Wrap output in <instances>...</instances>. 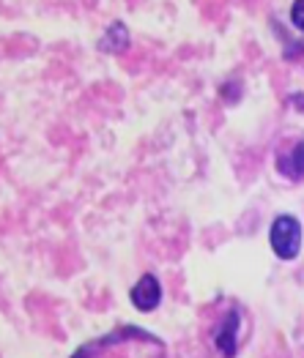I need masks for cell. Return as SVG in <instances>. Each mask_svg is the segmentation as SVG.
Here are the masks:
<instances>
[{
    "mask_svg": "<svg viewBox=\"0 0 304 358\" xmlns=\"http://www.w3.org/2000/svg\"><path fill=\"white\" fill-rule=\"evenodd\" d=\"M269 243L279 260H296L302 249V222L291 213H282L272 222Z\"/></svg>",
    "mask_w": 304,
    "mask_h": 358,
    "instance_id": "cell-1",
    "label": "cell"
},
{
    "mask_svg": "<svg viewBox=\"0 0 304 358\" xmlns=\"http://www.w3.org/2000/svg\"><path fill=\"white\" fill-rule=\"evenodd\" d=\"M129 339H140V342H153V345H159V348H162V342H159L156 336H151L148 331L137 329V326H123V329L113 331V334H107V336H102V339H96V342H88V345L77 348L71 358H96V353H99L102 348H113V345H121V342H129Z\"/></svg>",
    "mask_w": 304,
    "mask_h": 358,
    "instance_id": "cell-2",
    "label": "cell"
},
{
    "mask_svg": "<svg viewBox=\"0 0 304 358\" xmlns=\"http://www.w3.org/2000/svg\"><path fill=\"white\" fill-rule=\"evenodd\" d=\"M239 329H242V312L230 309L228 317L222 320V326L214 334V345L225 358H236L239 353Z\"/></svg>",
    "mask_w": 304,
    "mask_h": 358,
    "instance_id": "cell-3",
    "label": "cell"
},
{
    "mask_svg": "<svg viewBox=\"0 0 304 358\" xmlns=\"http://www.w3.org/2000/svg\"><path fill=\"white\" fill-rule=\"evenodd\" d=\"M129 299H132L137 312H153L162 303V285H159V279L153 273H143L137 279V285L132 287Z\"/></svg>",
    "mask_w": 304,
    "mask_h": 358,
    "instance_id": "cell-4",
    "label": "cell"
},
{
    "mask_svg": "<svg viewBox=\"0 0 304 358\" xmlns=\"http://www.w3.org/2000/svg\"><path fill=\"white\" fill-rule=\"evenodd\" d=\"M277 173L288 180H304V140L296 143L288 153L277 156Z\"/></svg>",
    "mask_w": 304,
    "mask_h": 358,
    "instance_id": "cell-5",
    "label": "cell"
},
{
    "mask_svg": "<svg viewBox=\"0 0 304 358\" xmlns=\"http://www.w3.org/2000/svg\"><path fill=\"white\" fill-rule=\"evenodd\" d=\"M96 47H99V52H110V55H118L123 50H129V28L123 25L121 20L110 22Z\"/></svg>",
    "mask_w": 304,
    "mask_h": 358,
    "instance_id": "cell-6",
    "label": "cell"
},
{
    "mask_svg": "<svg viewBox=\"0 0 304 358\" xmlns=\"http://www.w3.org/2000/svg\"><path fill=\"white\" fill-rule=\"evenodd\" d=\"M269 22H272L274 36H277V38L282 41V58H285V60L302 58V55H304V38H302V41L291 38V33H288V28H285V25H279V20H277V17H272Z\"/></svg>",
    "mask_w": 304,
    "mask_h": 358,
    "instance_id": "cell-7",
    "label": "cell"
},
{
    "mask_svg": "<svg viewBox=\"0 0 304 358\" xmlns=\"http://www.w3.org/2000/svg\"><path fill=\"white\" fill-rule=\"evenodd\" d=\"M242 80L239 77H230V80H225L222 85H219V96H222V101L225 104H236V101H242Z\"/></svg>",
    "mask_w": 304,
    "mask_h": 358,
    "instance_id": "cell-8",
    "label": "cell"
},
{
    "mask_svg": "<svg viewBox=\"0 0 304 358\" xmlns=\"http://www.w3.org/2000/svg\"><path fill=\"white\" fill-rule=\"evenodd\" d=\"M291 25L304 33V0H293V6H291Z\"/></svg>",
    "mask_w": 304,
    "mask_h": 358,
    "instance_id": "cell-9",
    "label": "cell"
},
{
    "mask_svg": "<svg viewBox=\"0 0 304 358\" xmlns=\"http://www.w3.org/2000/svg\"><path fill=\"white\" fill-rule=\"evenodd\" d=\"M291 101H293L299 110H304V96H302V93H293V96H291Z\"/></svg>",
    "mask_w": 304,
    "mask_h": 358,
    "instance_id": "cell-10",
    "label": "cell"
}]
</instances>
